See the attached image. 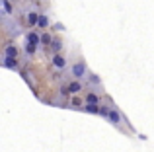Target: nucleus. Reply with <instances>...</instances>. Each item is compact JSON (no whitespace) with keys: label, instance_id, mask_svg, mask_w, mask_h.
<instances>
[{"label":"nucleus","instance_id":"f257e3e1","mask_svg":"<svg viewBox=\"0 0 154 152\" xmlns=\"http://www.w3.org/2000/svg\"><path fill=\"white\" fill-rule=\"evenodd\" d=\"M70 74H72V80H84L88 76V66L84 61H76L74 65L70 66Z\"/></svg>","mask_w":154,"mask_h":152},{"label":"nucleus","instance_id":"f03ea898","mask_svg":"<svg viewBox=\"0 0 154 152\" xmlns=\"http://www.w3.org/2000/svg\"><path fill=\"white\" fill-rule=\"evenodd\" d=\"M105 121L107 123H111L113 127H119L121 123H123V115H121V111L117 109V107H109L107 111H105Z\"/></svg>","mask_w":154,"mask_h":152},{"label":"nucleus","instance_id":"7ed1b4c3","mask_svg":"<svg viewBox=\"0 0 154 152\" xmlns=\"http://www.w3.org/2000/svg\"><path fill=\"white\" fill-rule=\"evenodd\" d=\"M82 88H84L82 80H70V82L64 86V90H66V94H68V96H76L78 92H82Z\"/></svg>","mask_w":154,"mask_h":152},{"label":"nucleus","instance_id":"20e7f679","mask_svg":"<svg viewBox=\"0 0 154 152\" xmlns=\"http://www.w3.org/2000/svg\"><path fill=\"white\" fill-rule=\"evenodd\" d=\"M49 26H51L49 14H43V12H39L37 22H35V27H37V29H41V31H47V29H49Z\"/></svg>","mask_w":154,"mask_h":152},{"label":"nucleus","instance_id":"39448f33","mask_svg":"<svg viewBox=\"0 0 154 152\" xmlns=\"http://www.w3.org/2000/svg\"><path fill=\"white\" fill-rule=\"evenodd\" d=\"M53 66H55L57 70H64L68 66V62H66V57H64L63 53H57V55H53Z\"/></svg>","mask_w":154,"mask_h":152},{"label":"nucleus","instance_id":"423d86ee","mask_svg":"<svg viewBox=\"0 0 154 152\" xmlns=\"http://www.w3.org/2000/svg\"><path fill=\"white\" fill-rule=\"evenodd\" d=\"M0 62H2V66H4V68H8V70H18L20 68L18 59H14V57H4Z\"/></svg>","mask_w":154,"mask_h":152},{"label":"nucleus","instance_id":"0eeeda50","mask_svg":"<svg viewBox=\"0 0 154 152\" xmlns=\"http://www.w3.org/2000/svg\"><path fill=\"white\" fill-rule=\"evenodd\" d=\"M26 41L29 43V45H35V47H39V33L37 31H27V35H26Z\"/></svg>","mask_w":154,"mask_h":152},{"label":"nucleus","instance_id":"6e6552de","mask_svg":"<svg viewBox=\"0 0 154 152\" xmlns=\"http://www.w3.org/2000/svg\"><path fill=\"white\" fill-rule=\"evenodd\" d=\"M37 16H39V12H37V10H29V12L26 14V22H27V26H29V27H35Z\"/></svg>","mask_w":154,"mask_h":152},{"label":"nucleus","instance_id":"1a4fd4ad","mask_svg":"<svg viewBox=\"0 0 154 152\" xmlns=\"http://www.w3.org/2000/svg\"><path fill=\"white\" fill-rule=\"evenodd\" d=\"M4 57H14V59H18V47H16L14 43H8V45L4 47Z\"/></svg>","mask_w":154,"mask_h":152},{"label":"nucleus","instance_id":"9d476101","mask_svg":"<svg viewBox=\"0 0 154 152\" xmlns=\"http://www.w3.org/2000/svg\"><path fill=\"white\" fill-rule=\"evenodd\" d=\"M49 47H51L53 55H57V53H63V41H60V39H51Z\"/></svg>","mask_w":154,"mask_h":152},{"label":"nucleus","instance_id":"9b49d317","mask_svg":"<svg viewBox=\"0 0 154 152\" xmlns=\"http://www.w3.org/2000/svg\"><path fill=\"white\" fill-rule=\"evenodd\" d=\"M80 109L86 111V113H90V115H98V111H100V103H98V105H94V103H84Z\"/></svg>","mask_w":154,"mask_h":152},{"label":"nucleus","instance_id":"f8f14e48","mask_svg":"<svg viewBox=\"0 0 154 152\" xmlns=\"http://www.w3.org/2000/svg\"><path fill=\"white\" fill-rule=\"evenodd\" d=\"M84 103H94V105H98V103H100L98 94H96V92H88L86 98H84Z\"/></svg>","mask_w":154,"mask_h":152},{"label":"nucleus","instance_id":"ddd939ff","mask_svg":"<svg viewBox=\"0 0 154 152\" xmlns=\"http://www.w3.org/2000/svg\"><path fill=\"white\" fill-rule=\"evenodd\" d=\"M51 39H53V35L49 33V31H43V33L39 35V45H45V47H49Z\"/></svg>","mask_w":154,"mask_h":152},{"label":"nucleus","instance_id":"4468645a","mask_svg":"<svg viewBox=\"0 0 154 152\" xmlns=\"http://www.w3.org/2000/svg\"><path fill=\"white\" fill-rule=\"evenodd\" d=\"M0 4H2V8H4V12H6L8 16H14V8H12V4H10V0H0Z\"/></svg>","mask_w":154,"mask_h":152},{"label":"nucleus","instance_id":"2eb2a0df","mask_svg":"<svg viewBox=\"0 0 154 152\" xmlns=\"http://www.w3.org/2000/svg\"><path fill=\"white\" fill-rule=\"evenodd\" d=\"M37 49H39V47H35V45H29V43H26V47H23L26 55H29V57H31V55H35V53H37Z\"/></svg>","mask_w":154,"mask_h":152},{"label":"nucleus","instance_id":"dca6fc26","mask_svg":"<svg viewBox=\"0 0 154 152\" xmlns=\"http://www.w3.org/2000/svg\"><path fill=\"white\" fill-rule=\"evenodd\" d=\"M70 105H72V107H76V109H80V107L84 105V102L78 98V96H74V98H72V102H70Z\"/></svg>","mask_w":154,"mask_h":152},{"label":"nucleus","instance_id":"f3484780","mask_svg":"<svg viewBox=\"0 0 154 152\" xmlns=\"http://www.w3.org/2000/svg\"><path fill=\"white\" fill-rule=\"evenodd\" d=\"M86 78L90 80V84H96V86H100V84H102V80H100V76H98V74H88Z\"/></svg>","mask_w":154,"mask_h":152}]
</instances>
